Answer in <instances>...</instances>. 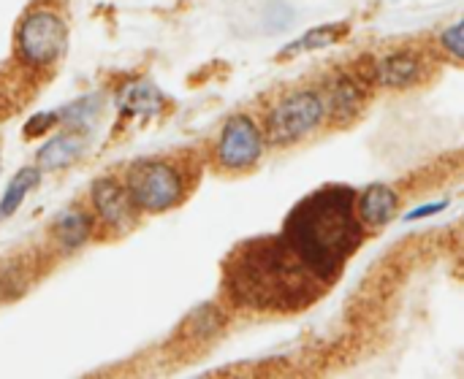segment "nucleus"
I'll list each match as a JSON object with an SVG mask.
<instances>
[{
  "mask_svg": "<svg viewBox=\"0 0 464 379\" xmlns=\"http://www.w3.org/2000/svg\"><path fill=\"white\" fill-rule=\"evenodd\" d=\"M353 201L351 190L329 187L304 198L291 212L280 244L310 277L332 280L356 250L362 223L356 220Z\"/></svg>",
  "mask_w": 464,
  "mask_h": 379,
  "instance_id": "obj_1",
  "label": "nucleus"
},
{
  "mask_svg": "<svg viewBox=\"0 0 464 379\" xmlns=\"http://www.w3.org/2000/svg\"><path fill=\"white\" fill-rule=\"evenodd\" d=\"M128 195L144 212H166L182 198V176L169 163L144 160L128 174Z\"/></svg>",
  "mask_w": 464,
  "mask_h": 379,
  "instance_id": "obj_2",
  "label": "nucleus"
},
{
  "mask_svg": "<svg viewBox=\"0 0 464 379\" xmlns=\"http://www.w3.org/2000/svg\"><path fill=\"white\" fill-rule=\"evenodd\" d=\"M324 119V103L315 92H296L275 106L266 119V138L272 144H288L307 136Z\"/></svg>",
  "mask_w": 464,
  "mask_h": 379,
  "instance_id": "obj_3",
  "label": "nucleus"
},
{
  "mask_svg": "<svg viewBox=\"0 0 464 379\" xmlns=\"http://www.w3.org/2000/svg\"><path fill=\"white\" fill-rule=\"evenodd\" d=\"M65 43H68L65 24L60 22V16H54L49 11L30 14L22 22L19 35H16L19 54L33 65H46V62L57 60L65 52Z\"/></svg>",
  "mask_w": 464,
  "mask_h": 379,
  "instance_id": "obj_4",
  "label": "nucleus"
},
{
  "mask_svg": "<svg viewBox=\"0 0 464 379\" xmlns=\"http://www.w3.org/2000/svg\"><path fill=\"white\" fill-rule=\"evenodd\" d=\"M261 149H264V138L247 117H231L226 122L218 144V157L226 168L242 171L253 166L261 157Z\"/></svg>",
  "mask_w": 464,
  "mask_h": 379,
  "instance_id": "obj_5",
  "label": "nucleus"
},
{
  "mask_svg": "<svg viewBox=\"0 0 464 379\" xmlns=\"http://www.w3.org/2000/svg\"><path fill=\"white\" fill-rule=\"evenodd\" d=\"M92 204L109 225H130L133 220V201L114 179H101L92 185Z\"/></svg>",
  "mask_w": 464,
  "mask_h": 379,
  "instance_id": "obj_6",
  "label": "nucleus"
},
{
  "mask_svg": "<svg viewBox=\"0 0 464 379\" xmlns=\"http://www.w3.org/2000/svg\"><path fill=\"white\" fill-rule=\"evenodd\" d=\"M356 217L362 225L367 228H381L392 220V214L397 212V195L392 187L386 185H370L356 201H353Z\"/></svg>",
  "mask_w": 464,
  "mask_h": 379,
  "instance_id": "obj_7",
  "label": "nucleus"
},
{
  "mask_svg": "<svg viewBox=\"0 0 464 379\" xmlns=\"http://www.w3.org/2000/svg\"><path fill=\"white\" fill-rule=\"evenodd\" d=\"M421 79V62L411 52H394L378 62V81L383 87H408Z\"/></svg>",
  "mask_w": 464,
  "mask_h": 379,
  "instance_id": "obj_8",
  "label": "nucleus"
},
{
  "mask_svg": "<svg viewBox=\"0 0 464 379\" xmlns=\"http://www.w3.org/2000/svg\"><path fill=\"white\" fill-rule=\"evenodd\" d=\"M84 152V138L79 133H63L52 141H46L38 149V166L41 168H65Z\"/></svg>",
  "mask_w": 464,
  "mask_h": 379,
  "instance_id": "obj_9",
  "label": "nucleus"
},
{
  "mask_svg": "<svg viewBox=\"0 0 464 379\" xmlns=\"http://www.w3.org/2000/svg\"><path fill=\"white\" fill-rule=\"evenodd\" d=\"M35 182H38V168H22V171L8 182V187H5V193H3V198H0V220H3V217H11V214L22 206L24 195L35 187Z\"/></svg>",
  "mask_w": 464,
  "mask_h": 379,
  "instance_id": "obj_10",
  "label": "nucleus"
},
{
  "mask_svg": "<svg viewBox=\"0 0 464 379\" xmlns=\"http://www.w3.org/2000/svg\"><path fill=\"white\" fill-rule=\"evenodd\" d=\"M87 233H90V223L82 212H65L54 223V236L65 250H76L87 239Z\"/></svg>",
  "mask_w": 464,
  "mask_h": 379,
  "instance_id": "obj_11",
  "label": "nucleus"
},
{
  "mask_svg": "<svg viewBox=\"0 0 464 379\" xmlns=\"http://www.w3.org/2000/svg\"><path fill=\"white\" fill-rule=\"evenodd\" d=\"M343 33H345V27H343V24H324V27H315V30H310L307 35H302V38H299L296 43H291L285 52H288V54H294L296 49H321V46L334 43Z\"/></svg>",
  "mask_w": 464,
  "mask_h": 379,
  "instance_id": "obj_12",
  "label": "nucleus"
},
{
  "mask_svg": "<svg viewBox=\"0 0 464 379\" xmlns=\"http://www.w3.org/2000/svg\"><path fill=\"white\" fill-rule=\"evenodd\" d=\"M356 100H359V90H356V84H351L348 79L340 81V84L334 87V92H332V106H334V111L343 114V117L353 114Z\"/></svg>",
  "mask_w": 464,
  "mask_h": 379,
  "instance_id": "obj_13",
  "label": "nucleus"
},
{
  "mask_svg": "<svg viewBox=\"0 0 464 379\" xmlns=\"http://www.w3.org/2000/svg\"><path fill=\"white\" fill-rule=\"evenodd\" d=\"M158 103H160V98H158V92L155 90H150V87H133L128 95H125V109L128 111H155L158 109Z\"/></svg>",
  "mask_w": 464,
  "mask_h": 379,
  "instance_id": "obj_14",
  "label": "nucleus"
},
{
  "mask_svg": "<svg viewBox=\"0 0 464 379\" xmlns=\"http://www.w3.org/2000/svg\"><path fill=\"white\" fill-rule=\"evenodd\" d=\"M462 22H457V24H451L449 30H443V35H440V41H443V46L454 54V57H462L464 54V43H462Z\"/></svg>",
  "mask_w": 464,
  "mask_h": 379,
  "instance_id": "obj_15",
  "label": "nucleus"
},
{
  "mask_svg": "<svg viewBox=\"0 0 464 379\" xmlns=\"http://www.w3.org/2000/svg\"><path fill=\"white\" fill-rule=\"evenodd\" d=\"M38 117H41L38 122H27V125H24V133H27V136H35V133H41V130H46L49 125L57 122V114H38Z\"/></svg>",
  "mask_w": 464,
  "mask_h": 379,
  "instance_id": "obj_16",
  "label": "nucleus"
},
{
  "mask_svg": "<svg viewBox=\"0 0 464 379\" xmlns=\"http://www.w3.org/2000/svg\"><path fill=\"white\" fill-rule=\"evenodd\" d=\"M443 209H446V201H440V204H435V206H424V209H416V212H411V214H408V220H421V217L438 214V212H443Z\"/></svg>",
  "mask_w": 464,
  "mask_h": 379,
  "instance_id": "obj_17",
  "label": "nucleus"
}]
</instances>
